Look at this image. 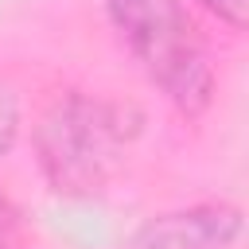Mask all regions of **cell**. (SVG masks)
Returning <instances> with one entry per match:
<instances>
[{"mask_svg":"<svg viewBox=\"0 0 249 249\" xmlns=\"http://www.w3.org/2000/svg\"><path fill=\"white\" fill-rule=\"evenodd\" d=\"M140 132V113L128 101L66 93L35 132L39 167L58 195H93L121 167L124 148Z\"/></svg>","mask_w":249,"mask_h":249,"instance_id":"obj_1","label":"cell"},{"mask_svg":"<svg viewBox=\"0 0 249 249\" xmlns=\"http://www.w3.org/2000/svg\"><path fill=\"white\" fill-rule=\"evenodd\" d=\"M105 8L167 101L187 117L202 113L214 97V70L183 0H105Z\"/></svg>","mask_w":249,"mask_h":249,"instance_id":"obj_2","label":"cell"},{"mask_svg":"<svg viewBox=\"0 0 249 249\" xmlns=\"http://www.w3.org/2000/svg\"><path fill=\"white\" fill-rule=\"evenodd\" d=\"M241 233V210L230 202H202L191 210L144 222L128 249H230Z\"/></svg>","mask_w":249,"mask_h":249,"instance_id":"obj_3","label":"cell"},{"mask_svg":"<svg viewBox=\"0 0 249 249\" xmlns=\"http://www.w3.org/2000/svg\"><path fill=\"white\" fill-rule=\"evenodd\" d=\"M16 132H19V109H16V97H12V89H0V156L12 152Z\"/></svg>","mask_w":249,"mask_h":249,"instance_id":"obj_4","label":"cell"},{"mask_svg":"<svg viewBox=\"0 0 249 249\" xmlns=\"http://www.w3.org/2000/svg\"><path fill=\"white\" fill-rule=\"evenodd\" d=\"M202 4L230 27H245V19H249V0H202Z\"/></svg>","mask_w":249,"mask_h":249,"instance_id":"obj_5","label":"cell"},{"mask_svg":"<svg viewBox=\"0 0 249 249\" xmlns=\"http://www.w3.org/2000/svg\"><path fill=\"white\" fill-rule=\"evenodd\" d=\"M16 233H19V214H16V206L0 195V249H12V245H16Z\"/></svg>","mask_w":249,"mask_h":249,"instance_id":"obj_6","label":"cell"}]
</instances>
